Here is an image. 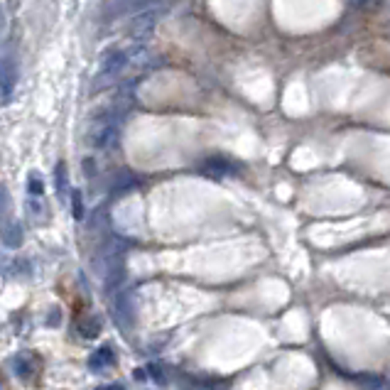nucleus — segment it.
I'll use <instances>...</instances> for the list:
<instances>
[{
    "label": "nucleus",
    "instance_id": "f257e3e1",
    "mask_svg": "<svg viewBox=\"0 0 390 390\" xmlns=\"http://www.w3.org/2000/svg\"><path fill=\"white\" fill-rule=\"evenodd\" d=\"M17 86V64L6 57L0 59V101H8Z\"/></svg>",
    "mask_w": 390,
    "mask_h": 390
},
{
    "label": "nucleus",
    "instance_id": "f03ea898",
    "mask_svg": "<svg viewBox=\"0 0 390 390\" xmlns=\"http://www.w3.org/2000/svg\"><path fill=\"white\" fill-rule=\"evenodd\" d=\"M113 123H111V118H103L101 116L99 121H94L91 123V128H89V143L94 147H106L108 145V140L113 138Z\"/></svg>",
    "mask_w": 390,
    "mask_h": 390
},
{
    "label": "nucleus",
    "instance_id": "7ed1b4c3",
    "mask_svg": "<svg viewBox=\"0 0 390 390\" xmlns=\"http://www.w3.org/2000/svg\"><path fill=\"white\" fill-rule=\"evenodd\" d=\"M116 312H118V322H121V327L130 329L133 322H135V305H133L130 292H121V297H118V302H116Z\"/></svg>",
    "mask_w": 390,
    "mask_h": 390
},
{
    "label": "nucleus",
    "instance_id": "20e7f679",
    "mask_svg": "<svg viewBox=\"0 0 390 390\" xmlns=\"http://www.w3.org/2000/svg\"><path fill=\"white\" fill-rule=\"evenodd\" d=\"M0 240L6 248H20L23 245V226L17 221H6L0 226Z\"/></svg>",
    "mask_w": 390,
    "mask_h": 390
},
{
    "label": "nucleus",
    "instance_id": "39448f33",
    "mask_svg": "<svg viewBox=\"0 0 390 390\" xmlns=\"http://www.w3.org/2000/svg\"><path fill=\"white\" fill-rule=\"evenodd\" d=\"M123 64H125V54L121 50H111L103 57V64H101V76H116L118 72H123Z\"/></svg>",
    "mask_w": 390,
    "mask_h": 390
},
{
    "label": "nucleus",
    "instance_id": "423d86ee",
    "mask_svg": "<svg viewBox=\"0 0 390 390\" xmlns=\"http://www.w3.org/2000/svg\"><path fill=\"white\" fill-rule=\"evenodd\" d=\"M113 363H116V356H113L111 346H103V349H99L96 353H91V358H89L91 371H106V368H111Z\"/></svg>",
    "mask_w": 390,
    "mask_h": 390
},
{
    "label": "nucleus",
    "instance_id": "0eeeda50",
    "mask_svg": "<svg viewBox=\"0 0 390 390\" xmlns=\"http://www.w3.org/2000/svg\"><path fill=\"white\" fill-rule=\"evenodd\" d=\"M79 331H81V336H86V339H94V336H99V331H101L99 317H84V322L79 324Z\"/></svg>",
    "mask_w": 390,
    "mask_h": 390
},
{
    "label": "nucleus",
    "instance_id": "6e6552de",
    "mask_svg": "<svg viewBox=\"0 0 390 390\" xmlns=\"http://www.w3.org/2000/svg\"><path fill=\"white\" fill-rule=\"evenodd\" d=\"M54 182H57V194L64 199V194H67V162H59V165H57Z\"/></svg>",
    "mask_w": 390,
    "mask_h": 390
},
{
    "label": "nucleus",
    "instance_id": "1a4fd4ad",
    "mask_svg": "<svg viewBox=\"0 0 390 390\" xmlns=\"http://www.w3.org/2000/svg\"><path fill=\"white\" fill-rule=\"evenodd\" d=\"M72 209H74V218L81 221L84 218V201H81V192L79 189L72 192Z\"/></svg>",
    "mask_w": 390,
    "mask_h": 390
},
{
    "label": "nucleus",
    "instance_id": "9d476101",
    "mask_svg": "<svg viewBox=\"0 0 390 390\" xmlns=\"http://www.w3.org/2000/svg\"><path fill=\"white\" fill-rule=\"evenodd\" d=\"M15 371H17V376H20L23 380L32 378V366H30L25 358H15Z\"/></svg>",
    "mask_w": 390,
    "mask_h": 390
},
{
    "label": "nucleus",
    "instance_id": "9b49d317",
    "mask_svg": "<svg viewBox=\"0 0 390 390\" xmlns=\"http://www.w3.org/2000/svg\"><path fill=\"white\" fill-rule=\"evenodd\" d=\"M28 187H30V194L32 196H39V194H45V182L37 177V174H30L28 179Z\"/></svg>",
    "mask_w": 390,
    "mask_h": 390
},
{
    "label": "nucleus",
    "instance_id": "f8f14e48",
    "mask_svg": "<svg viewBox=\"0 0 390 390\" xmlns=\"http://www.w3.org/2000/svg\"><path fill=\"white\" fill-rule=\"evenodd\" d=\"M6 23H8V20H6V10H3V6H0V34L6 32Z\"/></svg>",
    "mask_w": 390,
    "mask_h": 390
},
{
    "label": "nucleus",
    "instance_id": "ddd939ff",
    "mask_svg": "<svg viewBox=\"0 0 390 390\" xmlns=\"http://www.w3.org/2000/svg\"><path fill=\"white\" fill-rule=\"evenodd\" d=\"M101 390H125L123 385H106V388H101Z\"/></svg>",
    "mask_w": 390,
    "mask_h": 390
},
{
    "label": "nucleus",
    "instance_id": "4468645a",
    "mask_svg": "<svg viewBox=\"0 0 390 390\" xmlns=\"http://www.w3.org/2000/svg\"><path fill=\"white\" fill-rule=\"evenodd\" d=\"M8 3H10V8H17V6H20V0H8Z\"/></svg>",
    "mask_w": 390,
    "mask_h": 390
},
{
    "label": "nucleus",
    "instance_id": "2eb2a0df",
    "mask_svg": "<svg viewBox=\"0 0 390 390\" xmlns=\"http://www.w3.org/2000/svg\"><path fill=\"white\" fill-rule=\"evenodd\" d=\"M0 385H3V380H0Z\"/></svg>",
    "mask_w": 390,
    "mask_h": 390
}]
</instances>
